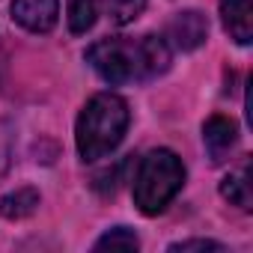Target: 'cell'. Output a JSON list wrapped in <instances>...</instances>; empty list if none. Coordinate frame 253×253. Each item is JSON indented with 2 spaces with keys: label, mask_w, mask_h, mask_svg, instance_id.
<instances>
[{
  "label": "cell",
  "mask_w": 253,
  "mask_h": 253,
  "mask_svg": "<svg viewBox=\"0 0 253 253\" xmlns=\"http://www.w3.org/2000/svg\"><path fill=\"white\" fill-rule=\"evenodd\" d=\"M220 194L223 200H229L232 206H238L241 211H250L253 209V191H250V167L241 164L238 170L226 173L223 182H220Z\"/></svg>",
  "instance_id": "cell-8"
},
{
  "label": "cell",
  "mask_w": 253,
  "mask_h": 253,
  "mask_svg": "<svg viewBox=\"0 0 253 253\" xmlns=\"http://www.w3.org/2000/svg\"><path fill=\"white\" fill-rule=\"evenodd\" d=\"M39 206V194L33 188H18L12 194H6L3 200H0V211H3V217L9 220H21V217H30Z\"/></svg>",
  "instance_id": "cell-9"
},
{
  "label": "cell",
  "mask_w": 253,
  "mask_h": 253,
  "mask_svg": "<svg viewBox=\"0 0 253 253\" xmlns=\"http://www.w3.org/2000/svg\"><path fill=\"white\" fill-rule=\"evenodd\" d=\"M60 15V0H12V18L30 33L54 30Z\"/></svg>",
  "instance_id": "cell-5"
},
{
  "label": "cell",
  "mask_w": 253,
  "mask_h": 253,
  "mask_svg": "<svg viewBox=\"0 0 253 253\" xmlns=\"http://www.w3.org/2000/svg\"><path fill=\"white\" fill-rule=\"evenodd\" d=\"M182 185H185L182 158L173 149H152L134 173V206L146 217H155L173 203Z\"/></svg>",
  "instance_id": "cell-2"
},
{
  "label": "cell",
  "mask_w": 253,
  "mask_h": 253,
  "mask_svg": "<svg viewBox=\"0 0 253 253\" xmlns=\"http://www.w3.org/2000/svg\"><path fill=\"white\" fill-rule=\"evenodd\" d=\"M128 104L125 98H119L116 92H98L92 95L81 116H78V128H75V143L84 161H98L104 155H110L128 128Z\"/></svg>",
  "instance_id": "cell-1"
},
{
  "label": "cell",
  "mask_w": 253,
  "mask_h": 253,
  "mask_svg": "<svg viewBox=\"0 0 253 253\" xmlns=\"http://www.w3.org/2000/svg\"><path fill=\"white\" fill-rule=\"evenodd\" d=\"M235 140H238V125L229 116H220V113L209 116V122L203 125V143H206V149H209L214 164H220L232 152Z\"/></svg>",
  "instance_id": "cell-6"
},
{
  "label": "cell",
  "mask_w": 253,
  "mask_h": 253,
  "mask_svg": "<svg viewBox=\"0 0 253 253\" xmlns=\"http://www.w3.org/2000/svg\"><path fill=\"white\" fill-rule=\"evenodd\" d=\"M173 253H188V250H223L220 241H209V238H191V241H176L170 244Z\"/></svg>",
  "instance_id": "cell-13"
},
{
  "label": "cell",
  "mask_w": 253,
  "mask_h": 253,
  "mask_svg": "<svg viewBox=\"0 0 253 253\" xmlns=\"http://www.w3.org/2000/svg\"><path fill=\"white\" fill-rule=\"evenodd\" d=\"M104 6H107V18L113 24L125 27V24H131L134 18L143 15L146 0H104Z\"/></svg>",
  "instance_id": "cell-11"
},
{
  "label": "cell",
  "mask_w": 253,
  "mask_h": 253,
  "mask_svg": "<svg viewBox=\"0 0 253 253\" xmlns=\"http://www.w3.org/2000/svg\"><path fill=\"white\" fill-rule=\"evenodd\" d=\"M220 21L229 39L238 45H250L253 39V6L250 0H220Z\"/></svg>",
  "instance_id": "cell-7"
},
{
  "label": "cell",
  "mask_w": 253,
  "mask_h": 253,
  "mask_svg": "<svg viewBox=\"0 0 253 253\" xmlns=\"http://www.w3.org/2000/svg\"><path fill=\"white\" fill-rule=\"evenodd\" d=\"M86 63L98 72L101 81L107 84H131V81H146L143 69V42L140 39H98L86 51Z\"/></svg>",
  "instance_id": "cell-3"
},
{
  "label": "cell",
  "mask_w": 253,
  "mask_h": 253,
  "mask_svg": "<svg viewBox=\"0 0 253 253\" xmlns=\"http://www.w3.org/2000/svg\"><path fill=\"white\" fill-rule=\"evenodd\" d=\"M95 15H98V0H69V30L75 36L92 30Z\"/></svg>",
  "instance_id": "cell-10"
},
{
  "label": "cell",
  "mask_w": 253,
  "mask_h": 253,
  "mask_svg": "<svg viewBox=\"0 0 253 253\" xmlns=\"http://www.w3.org/2000/svg\"><path fill=\"white\" fill-rule=\"evenodd\" d=\"M9 158H12V134H9V125L0 122V176L9 170Z\"/></svg>",
  "instance_id": "cell-14"
},
{
  "label": "cell",
  "mask_w": 253,
  "mask_h": 253,
  "mask_svg": "<svg viewBox=\"0 0 253 253\" xmlns=\"http://www.w3.org/2000/svg\"><path fill=\"white\" fill-rule=\"evenodd\" d=\"M209 36V21L203 12L197 9H188V12H176L170 21H167V30H164V39L170 48L176 51H197Z\"/></svg>",
  "instance_id": "cell-4"
},
{
  "label": "cell",
  "mask_w": 253,
  "mask_h": 253,
  "mask_svg": "<svg viewBox=\"0 0 253 253\" xmlns=\"http://www.w3.org/2000/svg\"><path fill=\"white\" fill-rule=\"evenodd\" d=\"M137 247H140V238L128 226H116L95 241V250H137Z\"/></svg>",
  "instance_id": "cell-12"
}]
</instances>
